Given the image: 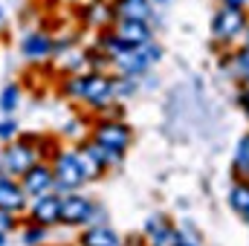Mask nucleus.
Returning <instances> with one entry per match:
<instances>
[{"instance_id": "obj_17", "label": "nucleus", "mask_w": 249, "mask_h": 246, "mask_svg": "<svg viewBox=\"0 0 249 246\" xmlns=\"http://www.w3.org/2000/svg\"><path fill=\"white\" fill-rule=\"evenodd\" d=\"M20 102H23V87L20 84H6L3 90H0V110L6 113V116H12L18 107H20Z\"/></svg>"}, {"instance_id": "obj_5", "label": "nucleus", "mask_w": 249, "mask_h": 246, "mask_svg": "<svg viewBox=\"0 0 249 246\" xmlns=\"http://www.w3.org/2000/svg\"><path fill=\"white\" fill-rule=\"evenodd\" d=\"M244 29H247V15H244L241 6H226V3H223V6L214 12V18H212V35H214L217 41H232V38H238Z\"/></svg>"}, {"instance_id": "obj_28", "label": "nucleus", "mask_w": 249, "mask_h": 246, "mask_svg": "<svg viewBox=\"0 0 249 246\" xmlns=\"http://www.w3.org/2000/svg\"><path fill=\"white\" fill-rule=\"evenodd\" d=\"M0 26H3V6H0Z\"/></svg>"}, {"instance_id": "obj_16", "label": "nucleus", "mask_w": 249, "mask_h": 246, "mask_svg": "<svg viewBox=\"0 0 249 246\" xmlns=\"http://www.w3.org/2000/svg\"><path fill=\"white\" fill-rule=\"evenodd\" d=\"M78 246H119V235L102 223V226H84L81 238H78Z\"/></svg>"}, {"instance_id": "obj_13", "label": "nucleus", "mask_w": 249, "mask_h": 246, "mask_svg": "<svg viewBox=\"0 0 249 246\" xmlns=\"http://www.w3.org/2000/svg\"><path fill=\"white\" fill-rule=\"evenodd\" d=\"M0 209H6L12 214H26V209H29V197L15 177L0 180Z\"/></svg>"}, {"instance_id": "obj_1", "label": "nucleus", "mask_w": 249, "mask_h": 246, "mask_svg": "<svg viewBox=\"0 0 249 246\" xmlns=\"http://www.w3.org/2000/svg\"><path fill=\"white\" fill-rule=\"evenodd\" d=\"M61 93L93 110H105L113 102V75H105L102 70L67 72V78L61 81Z\"/></svg>"}, {"instance_id": "obj_24", "label": "nucleus", "mask_w": 249, "mask_h": 246, "mask_svg": "<svg viewBox=\"0 0 249 246\" xmlns=\"http://www.w3.org/2000/svg\"><path fill=\"white\" fill-rule=\"evenodd\" d=\"M151 3H154V6H168L171 0H151Z\"/></svg>"}, {"instance_id": "obj_25", "label": "nucleus", "mask_w": 249, "mask_h": 246, "mask_svg": "<svg viewBox=\"0 0 249 246\" xmlns=\"http://www.w3.org/2000/svg\"><path fill=\"white\" fill-rule=\"evenodd\" d=\"M244 110H247V116H249V96H244Z\"/></svg>"}, {"instance_id": "obj_18", "label": "nucleus", "mask_w": 249, "mask_h": 246, "mask_svg": "<svg viewBox=\"0 0 249 246\" xmlns=\"http://www.w3.org/2000/svg\"><path fill=\"white\" fill-rule=\"evenodd\" d=\"M44 241H47V229L26 220V226L20 229V244L23 246H44Z\"/></svg>"}, {"instance_id": "obj_14", "label": "nucleus", "mask_w": 249, "mask_h": 246, "mask_svg": "<svg viewBox=\"0 0 249 246\" xmlns=\"http://www.w3.org/2000/svg\"><path fill=\"white\" fill-rule=\"evenodd\" d=\"M110 29L116 32V38H122L127 47H145V44H151V26H148V20H113Z\"/></svg>"}, {"instance_id": "obj_19", "label": "nucleus", "mask_w": 249, "mask_h": 246, "mask_svg": "<svg viewBox=\"0 0 249 246\" xmlns=\"http://www.w3.org/2000/svg\"><path fill=\"white\" fill-rule=\"evenodd\" d=\"M229 203H232V209L235 211H241V214H247L249 211V185H235L232 188V194H229Z\"/></svg>"}, {"instance_id": "obj_9", "label": "nucleus", "mask_w": 249, "mask_h": 246, "mask_svg": "<svg viewBox=\"0 0 249 246\" xmlns=\"http://www.w3.org/2000/svg\"><path fill=\"white\" fill-rule=\"evenodd\" d=\"M20 55L29 64H47L53 58V35L47 29H29L20 41Z\"/></svg>"}, {"instance_id": "obj_30", "label": "nucleus", "mask_w": 249, "mask_h": 246, "mask_svg": "<svg viewBox=\"0 0 249 246\" xmlns=\"http://www.w3.org/2000/svg\"><path fill=\"white\" fill-rule=\"evenodd\" d=\"M247 44H249V38H247Z\"/></svg>"}, {"instance_id": "obj_27", "label": "nucleus", "mask_w": 249, "mask_h": 246, "mask_svg": "<svg viewBox=\"0 0 249 246\" xmlns=\"http://www.w3.org/2000/svg\"><path fill=\"white\" fill-rule=\"evenodd\" d=\"M3 177H9V174H6V168H3V165H0V180H3Z\"/></svg>"}, {"instance_id": "obj_6", "label": "nucleus", "mask_w": 249, "mask_h": 246, "mask_svg": "<svg viewBox=\"0 0 249 246\" xmlns=\"http://www.w3.org/2000/svg\"><path fill=\"white\" fill-rule=\"evenodd\" d=\"M26 220H29V223H38V226H44V229L58 226V223H61V194H58V191H50V194H44V197L29 200Z\"/></svg>"}, {"instance_id": "obj_3", "label": "nucleus", "mask_w": 249, "mask_h": 246, "mask_svg": "<svg viewBox=\"0 0 249 246\" xmlns=\"http://www.w3.org/2000/svg\"><path fill=\"white\" fill-rule=\"evenodd\" d=\"M41 159V154H38V148L32 145V142H26V139H9V142H3V148H0V165L6 168V174L9 177H20L29 165H35Z\"/></svg>"}, {"instance_id": "obj_22", "label": "nucleus", "mask_w": 249, "mask_h": 246, "mask_svg": "<svg viewBox=\"0 0 249 246\" xmlns=\"http://www.w3.org/2000/svg\"><path fill=\"white\" fill-rule=\"evenodd\" d=\"M235 162H238V171H249V139H244V142H241Z\"/></svg>"}, {"instance_id": "obj_20", "label": "nucleus", "mask_w": 249, "mask_h": 246, "mask_svg": "<svg viewBox=\"0 0 249 246\" xmlns=\"http://www.w3.org/2000/svg\"><path fill=\"white\" fill-rule=\"evenodd\" d=\"M18 136H20V124H18V119H15V113L6 116V119H0V142L18 139Z\"/></svg>"}, {"instance_id": "obj_15", "label": "nucleus", "mask_w": 249, "mask_h": 246, "mask_svg": "<svg viewBox=\"0 0 249 246\" xmlns=\"http://www.w3.org/2000/svg\"><path fill=\"white\" fill-rule=\"evenodd\" d=\"M113 20H151L154 3L151 0H110Z\"/></svg>"}, {"instance_id": "obj_12", "label": "nucleus", "mask_w": 249, "mask_h": 246, "mask_svg": "<svg viewBox=\"0 0 249 246\" xmlns=\"http://www.w3.org/2000/svg\"><path fill=\"white\" fill-rule=\"evenodd\" d=\"M110 67H113L119 75L136 78V75H142V72L151 67V61H148V55H145V47H127L124 53H119V55L110 58Z\"/></svg>"}, {"instance_id": "obj_21", "label": "nucleus", "mask_w": 249, "mask_h": 246, "mask_svg": "<svg viewBox=\"0 0 249 246\" xmlns=\"http://www.w3.org/2000/svg\"><path fill=\"white\" fill-rule=\"evenodd\" d=\"M20 226V214H12L6 209H0V235H12Z\"/></svg>"}, {"instance_id": "obj_4", "label": "nucleus", "mask_w": 249, "mask_h": 246, "mask_svg": "<svg viewBox=\"0 0 249 246\" xmlns=\"http://www.w3.org/2000/svg\"><path fill=\"white\" fill-rule=\"evenodd\" d=\"M50 168H53V180H55V191H78L84 185V174L78 168V159L72 151H61L50 159Z\"/></svg>"}, {"instance_id": "obj_10", "label": "nucleus", "mask_w": 249, "mask_h": 246, "mask_svg": "<svg viewBox=\"0 0 249 246\" xmlns=\"http://www.w3.org/2000/svg\"><path fill=\"white\" fill-rule=\"evenodd\" d=\"M72 154H75V159H78V168H81V174H84V183H93V180H99V177L107 171V165H105L99 148H96L90 139H87V142H78V145L72 148Z\"/></svg>"}, {"instance_id": "obj_31", "label": "nucleus", "mask_w": 249, "mask_h": 246, "mask_svg": "<svg viewBox=\"0 0 249 246\" xmlns=\"http://www.w3.org/2000/svg\"><path fill=\"white\" fill-rule=\"evenodd\" d=\"M247 217H249V211H247Z\"/></svg>"}, {"instance_id": "obj_11", "label": "nucleus", "mask_w": 249, "mask_h": 246, "mask_svg": "<svg viewBox=\"0 0 249 246\" xmlns=\"http://www.w3.org/2000/svg\"><path fill=\"white\" fill-rule=\"evenodd\" d=\"M145 238H148L151 246H177L183 241L180 232L168 223L165 214H154V217L145 220Z\"/></svg>"}, {"instance_id": "obj_2", "label": "nucleus", "mask_w": 249, "mask_h": 246, "mask_svg": "<svg viewBox=\"0 0 249 246\" xmlns=\"http://www.w3.org/2000/svg\"><path fill=\"white\" fill-rule=\"evenodd\" d=\"M90 142L99 148L105 165L110 168V165L122 162L124 151H127L130 142H133V133H130V127H127L124 122L105 116V119H99V122L93 124V130H90Z\"/></svg>"}, {"instance_id": "obj_8", "label": "nucleus", "mask_w": 249, "mask_h": 246, "mask_svg": "<svg viewBox=\"0 0 249 246\" xmlns=\"http://www.w3.org/2000/svg\"><path fill=\"white\" fill-rule=\"evenodd\" d=\"M96 203L90 197H81V194H64L61 197V226L70 229H84L90 226V214H93Z\"/></svg>"}, {"instance_id": "obj_23", "label": "nucleus", "mask_w": 249, "mask_h": 246, "mask_svg": "<svg viewBox=\"0 0 249 246\" xmlns=\"http://www.w3.org/2000/svg\"><path fill=\"white\" fill-rule=\"evenodd\" d=\"M238 67H241L244 72H249V44L241 50V53H238Z\"/></svg>"}, {"instance_id": "obj_26", "label": "nucleus", "mask_w": 249, "mask_h": 246, "mask_svg": "<svg viewBox=\"0 0 249 246\" xmlns=\"http://www.w3.org/2000/svg\"><path fill=\"white\" fill-rule=\"evenodd\" d=\"M9 244V235H0V246H6Z\"/></svg>"}, {"instance_id": "obj_7", "label": "nucleus", "mask_w": 249, "mask_h": 246, "mask_svg": "<svg viewBox=\"0 0 249 246\" xmlns=\"http://www.w3.org/2000/svg\"><path fill=\"white\" fill-rule=\"evenodd\" d=\"M18 183H20V188L26 191V197H29V200H35V197H44V194L55 191L53 168H50V162H47V159H38L35 165H29V168L18 177Z\"/></svg>"}, {"instance_id": "obj_29", "label": "nucleus", "mask_w": 249, "mask_h": 246, "mask_svg": "<svg viewBox=\"0 0 249 246\" xmlns=\"http://www.w3.org/2000/svg\"><path fill=\"white\" fill-rule=\"evenodd\" d=\"M177 246H191V244H183V241H180V244H177Z\"/></svg>"}]
</instances>
